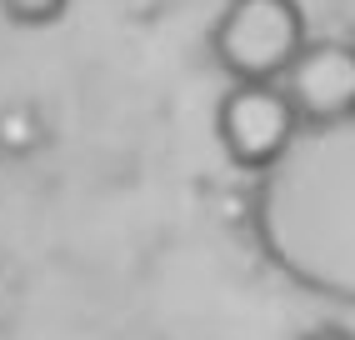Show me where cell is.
Here are the masks:
<instances>
[{
	"label": "cell",
	"mask_w": 355,
	"mask_h": 340,
	"mask_svg": "<svg viewBox=\"0 0 355 340\" xmlns=\"http://www.w3.org/2000/svg\"><path fill=\"white\" fill-rule=\"evenodd\" d=\"M250 230L280 280L355 310V115L295 130L255 176Z\"/></svg>",
	"instance_id": "6da1fadb"
},
{
	"label": "cell",
	"mask_w": 355,
	"mask_h": 340,
	"mask_svg": "<svg viewBox=\"0 0 355 340\" xmlns=\"http://www.w3.org/2000/svg\"><path fill=\"white\" fill-rule=\"evenodd\" d=\"M305 40L300 0H230L210 31V51L230 80H280Z\"/></svg>",
	"instance_id": "7a4b0ae2"
},
{
	"label": "cell",
	"mask_w": 355,
	"mask_h": 340,
	"mask_svg": "<svg viewBox=\"0 0 355 340\" xmlns=\"http://www.w3.org/2000/svg\"><path fill=\"white\" fill-rule=\"evenodd\" d=\"M300 130V115L280 80H230L216 105V140L235 170L260 176Z\"/></svg>",
	"instance_id": "3957f363"
},
{
	"label": "cell",
	"mask_w": 355,
	"mask_h": 340,
	"mask_svg": "<svg viewBox=\"0 0 355 340\" xmlns=\"http://www.w3.org/2000/svg\"><path fill=\"white\" fill-rule=\"evenodd\" d=\"M280 85H286L300 126L355 115V40H305Z\"/></svg>",
	"instance_id": "277c9868"
},
{
	"label": "cell",
	"mask_w": 355,
	"mask_h": 340,
	"mask_svg": "<svg viewBox=\"0 0 355 340\" xmlns=\"http://www.w3.org/2000/svg\"><path fill=\"white\" fill-rule=\"evenodd\" d=\"M45 140H51V126H45V110L40 105H31V101L0 105V155L31 160Z\"/></svg>",
	"instance_id": "5b68a950"
},
{
	"label": "cell",
	"mask_w": 355,
	"mask_h": 340,
	"mask_svg": "<svg viewBox=\"0 0 355 340\" xmlns=\"http://www.w3.org/2000/svg\"><path fill=\"white\" fill-rule=\"evenodd\" d=\"M70 0H0V15L10 20V26H55V20L65 15Z\"/></svg>",
	"instance_id": "8992f818"
},
{
	"label": "cell",
	"mask_w": 355,
	"mask_h": 340,
	"mask_svg": "<svg viewBox=\"0 0 355 340\" xmlns=\"http://www.w3.org/2000/svg\"><path fill=\"white\" fill-rule=\"evenodd\" d=\"M300 340H355V330H345V325H315V330H305Z\"/></svg>",
	"instance_id": "52a82bcc"
}]
</instances>
